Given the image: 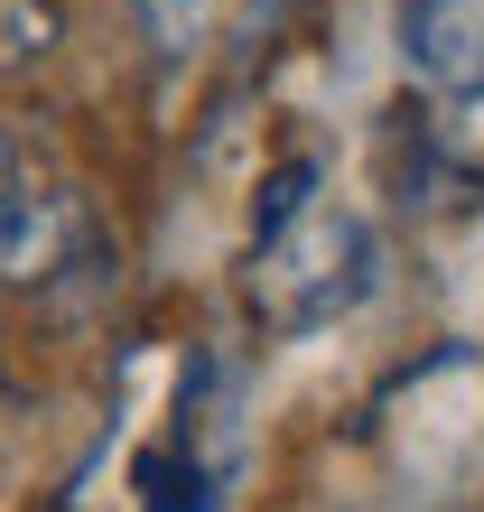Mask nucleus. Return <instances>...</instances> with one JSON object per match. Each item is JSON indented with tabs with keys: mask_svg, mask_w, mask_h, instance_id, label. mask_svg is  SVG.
<instances>
[{
	"mask_svg": "<svg viewBox=\"0 0 484 512\" xmlns=\"http://www.w3.org/2000/svg\"><path fill=\"white\" fill-rule=\"evenodd\" d=\"M363 289H373V233H363V215H336V205L252 261V308L280 336H308V326L345 317Z\"/></svg>",
	"mask_w": 484,
	"mask_h": 512,
	"instance_id": "1",
	"label": "nucleus"
},
{
	"mask_svg": "<svg viewBox=\"0 0 484 512\" xmlns=\"http://www.w3.org/2000/svg\"><path fill=\"white\" fill-rule=\"evenodd\" d=\"M401 56L429 94H484V0H401Z\"/></svg>",
	"mask_w": 484,
	"mask_h": 512,
	"instance_id": "2",
	"label": "nucleus"
},
{
	"mask_svg": "<svg viewBox=\"0 0 484 512\" xmlns=\"http://www.w3.org/2000/svg\"><path fill=\"white\" fill-rule=\"evenodd\" d=\"M75 196H56V187H10L0 196V289H47L56 270H66L75 252Z\"/></svg>",
	"mask_w": 484,
	"mask_h": 512,
	"instance_id": "3",
	"label": "nucleus"
},
{
	"mask_svg": "<svg viewBox=\"0 0 484 512\" xmlns=\"http://www.w3.org/2000/svg\"><path fill=\"white\" fill-rule=\"evenodd\" d=\"M308 187H317V159H280V168L261 177V205H252V243H261V252H270V243H289V233L317 215Z\"/></svg>",
	"mask_w": 484,
	"mask_h": 512,
	"instance_id": "4",
	"label": "nucleus"
},
{
	"mask_svg": "<svg viewBox=\"0 0 484 512\" xmlns=\"http://www.w3.org/2000/svg\"><path fill=\"white\" fill-rule=\"evenodd\" d=\"M56 38H66L56 0H0V75L47 66V56H56Z\"/></svg>",
	"mask_w": 484,
	"mask_h": 512,
	"instance_id": "5",
	"label": "nucleus"
},
{
	"mask_svg": "<svg viewBox=\"0 0 484 512\" xmlns=\"http://www.w3.org/2000/svg\"><path fill=\"white\" fill-rule=\"evenodd\" d=\"M19 187V149H10V131H0V196Z\"/></svg>",
	"mask_w": 484,
	"mask_h": 512,
	"instance_id": "6",
	"label": "nucleus"
}]
</instances>
